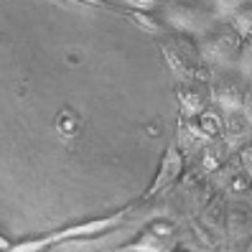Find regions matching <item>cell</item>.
I'll list each match as a JSON object with an SVG mask.
<instances>
[{"label":"cell","mask_w":252,"mask_h":252,"mask_svg":"<svg viewBox=\"0 0 252 252\" xmlns=\"http://www.w3.org/2000/svg\"><path fill=\"white\" fill-rule=\"evenodd\" d=\"M181 171H184V156H181V148H179V143H171L168 148H166V153H163V160H160V168H158V176H156V181H153V186L145 191V201L148 199H156L158 194H163V191H168L173 184H176V179L181 176Z\"/></svg>","instance_id":"cell-2"},{"label":"cell","mask_w":252,"mask_h":252,"mask_svg":"<svg viewBox=\"0 0 252 252\" xmlns=\"http://www.w3.org/2000/svg\"><path fill=\"white\" fill-rule=\"evenodd\" d=\"M79 125H82V120H79V115L74 112V110H62L59 112V120H56V130L62 132L64 138H74L79 132Z\"/></svg>","instance_id":"cell-6"},{"label":"cell","mask_w":252,"mask_h":252,"mask_svg":"<svg viewBox=\"0 0 252 252\" xmlns=\"http://www.w3.org/2000/svg\"><path fill=\"white\" fill-rule=\"evenodd\" d=\"M181 102H184V110L189 112V117L194 115H201L204 112V105H206V94H201L196 87H181Z\"/></svg>","instance_id":"cell-4"},{"label":"cell","mask_w":252,"mask_h":252,"mask_svg":"<svg viewBox=\"0 0 252 252\" xmlns=\"http://www.w3.org/2000/svg\"><path fill=\"white\" fill-rule=\"evenodd\" d=\"M138 204H127L123 209H117L107 217H97V219H87V221H79V224H69V227H62V229H54V232H46V234H38V237H28V240H21L16 245H10L8 252H49L51 247L56 245H64V242H74V240H94V237H102L105 232H112L120 224L135 214Z\"/></svg>","instance_id":"cell-1"},{"label":"cell","mask_w":252,"mask_h":252,"mask_svg":"<svg viewBox=\"0 0 252 252\" xmlns=\"http://www.w3.org/2000/svg\"><path fill=\"white\" fill-rule=\"evenodd\" d=\"M240 163H242L245 176H247V179H252V143L240 151Z\"/></svg>","instance_id":"cell-7"},{"label":"cell","mask_w":252,"mask_h":252,"mask_svg":"<svg viewBox=\"0 0 252 252\" xmlns=\"http://www.w3.org/2000/svg\"><path fill=\"white\" fill-rule=\"evenodd\" d=\"M206 5H209L212 16H221V18H232L237 10H242L247 3L252 0H204Z\"/></svg>","instance_id":"cell-5"},{"label":"cell","mask_w":252,"mask_h":252,"mask_svg":"<svg viewBox=\"0 0 252 252\" xmlns=\"http://www.w3.org/2000/svg\"><path fill=\"white\" fill-rule=\"evenodd\" d=\"M250 189H252V184H250Z\"/></svg>","instance_id":"cell-9"},{"label":"cell","mask_w":252,"mask_h":252,"mask_svg":"<svg viewBox=\"0 0 252 252\" xmlns=\"http://www.w3.org/2000/svg\"><path fill=\"white\" fill-rule=\"evenodd\" d=\"M130 3L132 5H135V8H145V10H160V5L163 3H166V0H130Z\"/></svg>","instance_id":"cell-8"},{"label":"cell","mask_w":252,"mask_h":252,"mask_svg":"<svg viewBox=\"0 0 252 252\" xmlns=\"http://www.w3.org/2000/svg\"><path fill=\"white\" fill-rule=\"evenodd\" d=\"M229 232L234 237H247L252 232V212H250V206L237 204L234 209L229 212Z\"/></svg>","instance_id":"cell-3"}]
</instances>
